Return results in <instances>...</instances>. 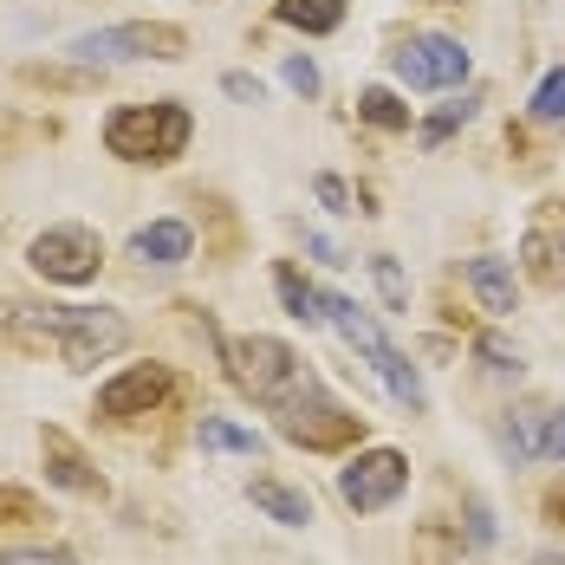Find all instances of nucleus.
Listing matches in <instances>:
<instances>
[{"label":"nucleus","instance_id":"nucleus-1","mask_svg":"<svg viewBox=\"0 0 565 565\" xmlns=\"http://www.w3.org/2000/svg\"><path fill=\"white\" fill-rule=\"evenodd\" d=\"M0 332L20 351H53L72 371H92L130 344V326L111 306H7Z\"/></svg>","mask_w":565,"mask_h":565},{"label":"nucleus","instance_id":"nucleus-26","mask_svg":"<svg viewBox=\"0 0 565 565\" xmlns=\"http://www.w3.org/2000/svg\"><path fill=\"white\" fill-rule=\"evenodd\" d=\"M222 92L234 98V105H267V85H260L254 72H227V78H222Z\"/></svg>","mask_w":565,"mask_h":565},{"label":"nucleus","instance_id":"nucleus-21","mask_svg":"<svg viewBox=\"0 0 565 565\" xmlns=\"http://www.w3.org/2000/svg\"><path fill=\"white\" fill-rule=\"evenodd\" d=\"M533 117H540V124H565V65H553V72L533 85Z\"/></svg>","mask_w":565,"mask_h":565},{"label":"nucleus","instance_id":"nucleus-28","mask_svg":"<svg viewBox=\"0 0 565 565\" xmlns=\"http://www.w3.org/2000/svg\"><path fill=\"white\" fill-rule=\"evenodd\" d=\"M0 520H40V501L20 488H0Z\"/></svg>","mask_w":565,"mask_h":565},{"label":"nucleus","instance_id":"nucleus-9","mask_svg":"<svg viewBox=\"0 0 565 565\" xmlns=\"http://www.w3.org/2000/svg\"><path fill=\"white\" fill-rule=\"evenodd\" d=\"M409 488V455L403 449H358L339 468V501L351 513H384Z\"/></svg>","mask_w":565,"mask_h":565},{"label":"nucleus","instance_id":"nucleus-8","mask_svg":"<svg viewBox=\"0 0 565 565\" xmlns=\"http://www.w3.org/2000/svg\"><path fill=\"white\" fill-rule=\"evenodd\" d=\"M468 65H475L468 46L449 40V33H409L391 53L396 85H409V92H455V85L468 78Z\"/></svg>","mask_w":565,"mask_h":565},{"label":"nucleus","instance_id":"nucleus-15","mask_svg":"<svg viewBox=\"0 0 565 565\" xmlns=\"http://www.w3.org/2000/svg\"><path fill=\"white\" fill-rule=\"evenodd\" d=\"M344 7H351V0H274V20L292 26V33L326 40V33H339L344 26Z\"/></svg>","mask_w":565,"mask_h":565},{"label":"nucleus","instance_id":"nucleus-16","mask_svg":"<svg viewBox=\"0 0 565 565\" xmlns=\"http://www.w3.org/2000/svg\"><path fill=\"white\" fill-rule=\"evenodd\" d=\"M247 501L267 513V520H280V526H312V494H299V488H286V481H254Z\"/></svg>","mask_w":565,"mask_h":565},{"label":"nucleus","instance_id":"nucleus-2","mask_svg":"<svg viewBox=\"0 0 565 565\" xmlns=\"http://www.w3.org/2000/svg\"><path fill=\"white\" fill-rule=\"evenodd\" d=\"M189 137H195V117L182 111L175 98H163V105H117L105 117V150H111L117 163L163 170V163H175L189 150Z\"/></svg>","mask_w":565,"mask_h":565},{"label":"nucleus","instance_id":"nucleus-31","mask_svg":"<svg viewBox=\"0 0 565 565\" xmlns=\"http://www.w3.org/2000/svg\"><path fill=\"white\" fill-rule=\"evenodd\" d=\"M533 565H565V553H533Z\"/></svg>","mask_w":565,"mask_h":565},{"label":"nucleus","instance_id":"nucleus-24","mask_svg":"<svg viewBox=\"0 0 565 565\" xmlns=\"http://www.w3.org/2000/svg\"><path fill=\"white\" fill-rule=\"evenodd\" d=\"M0 565H78L65 546H0Z\"/></svg>","mask_w":565,"mask_h":565},{"label":"nucleus","instance_id":"nucleus-7","mask_svg":"<svg viewBox=\"0 0 565 565\" xmlns=\"http://www.w3.org/2000/svg\"><path fill=\"white\" fill-rule=\"evenodd\" d=\"M26 267L53 286H85V280H98V267H105V241H98V227H85V222H53L46 234H33Z\"/></svg>","mask_w":565,"mask_h":565},{"label":"nucleus","instance_id":"nucleus-27","mask_svg":"<svg viewBox=\"0 0 565 565\" xmlns=\"http://www.w3.org/2000/svg\"><path fill=\"white\" fill-rule=\"evenodd\" d=\"M280 78L292 85V92H299V98H312V92H319V65H312V58H299V53L280 65Z\"/></svg>","mask_w":565,"mask_h":565},{"label":"nucleus","instance_id":"nucleus-12","mask_svg":"<svg viewBox=\"0 0 565 565\" xmlns=\"http://www.w3.org/2000/svg\"><path fill=\"white\" fill-rule=\"evenodd\" d=\"M461 280H468V292L481 299L488 319H513V312H520V280H513V267L501 260V254H475V260H461Z\"/></svg>","mask_w":565,"mask_h":565},{"label":"nucleus","instance_id":"nucleus-4","mask_svg":"<svg viewBox=\"0 0 565 565\" xmlns=\"http://www.w3.org/2000/svg\"><path fill=\"white\" fill-rule=\"evenodd\" d=\"M222 364H227V377L254 396V403H267V409L286 403V396H299L306 384H319V377H312V364H306L286 339H267V332L222 339Z\"/></svg>","mask_w":565,"mask_h":565},{"label":"nucleus","instance_id":"nucleus-20","mask_svg":"<svg viewBox=\"0 0 565 565\" xmlns=\"http://www.w3.org/2000/svg\"><path fill=\"white\" fill-rule=\"evenodd\" d=\"M358 117L364 124H377V130H409V105L384 92V85H371V92H358Z\"/></svg>","mask_w":565,"mask_h":565},{"label":"nucleus","instance_id":"nucleus-29","mask_svg":"<svg viewBox=\"0 0 565 565\" xmlns=\"http://www.w3.org/2000/svg\"><path fill=\"white\" fill-rule=\"evenodd\" d=\"M306 247H312V254H319V260H326V267H344V260H339V247H332V241H326V234H306Z\"/></svg>","mask_w":565,"mask_h":565},{"label":"nucleus","instance_id":"nucleus-17","mask_svg":"<svg viewBox=\"0 0 565 565\" xmlns=\"http://www.w3.org/2000/svg\"><path fill=\"white\" fill-rule=\"evenodd\" d=\"M274 286H280V306L299 319V326H326V292L312 280H299V267H274Z\"/></svg>","mask_w":565,"mask_h":565},{"label":"nucleus","instance_id":"nucleus-11","mask_svg":"<svg viewBox=\"0 0 565 565\" xmlns=\"http://www.w3.org/2000/svg\"><path fill=\"white\" fill-rule=\"evenodd\" d=\"M40 455H46V481L65 494H105V475L92 468V455L78 449L65 429H40Z\"/></svg>","mask_w":565,"mask_h":565},{"label":"nucleus","instance_id":"nucleus-3","mask_svg":"<svg viewBox=\"0 0 565 565\" xmlns=\"http://www.w3.org/2000/svg\"><path fill=\"white\" fill-rule=\"evenodd\" d=\"M326 326H339L344 344H351V351H358V358H364L377 377H384V391H391L396 403L409 409V416H423V409H429L423 371H416V364H409V358H403V351H396L384 332H377V319H371V312H364L351 292H326Z\"/></svg>","mask_w":565,"mask_h":565},{"label":"nucleus","instance_id":"nucleus-13","mask_svg":"<svg viewBox=\"0 0 565 565\" xmlns=\"http://www.w3.org/2000/svg\"><path fill=\"white\" fill-rule=\"evenodd\" d=\"M189 247H195L189 222H143L130 234V260H143V267H182Z\"/></svg>","mask_w":565,"mask_h":565},{"label":"nucleus","instance_id":"nucleus-25","mask_svg":"<svg viewBox=\"0 0 565 565\" xmlns=\"http://www.w3.org/2000/svg\"><path fill=\"white\" fill-rule=\"evenodd\" d=\"M312 195H319L326 215H351V189H344V175H312Z\"/></svg>","mask_w":565,"mask_h":565},{"label":"nucleus","instance_id":"nucleus-10","mask_svg":"<svg viewBox=\"0 0 565 565\" xmlns=\"http://www.w3.org/2000/svg\"><path fill=\"white\" fill-rule=\"evenodd\" d=\"M175 391V377L163 364H130V371H117L111 384H98V416H111V423H130V416H150V409H163Z\"/></svg>","mask_w":565,"mask_h":565},{"label":"nucleus","instance_id":"nucleus-23","mask_svg":"<svg viewBox=\"0 0 565 565\" xmlns=\"http://www.w3.org/2000/svg\"><path fill=\"white\" fill-rule=\"evenodd\" d=\"M371 274H377L384 306H391V312H409V280H403V267H396L391 254H377V260H371Z\"/></svg>","mask_w":565,"mask_h":565},{"label":"nucleus","instance_id":"nucleus-14","mask_svg":"<svg viewBox=\"0 0 565 565\" xmlns=\"http://www.w3.org/2000/svg\"><path fill=\"white\" fill-rule=\"evenodd\" d=\"M520 260H526V274L546 286V292H559L565 286V234H553L546 222H533L520 234Z\"/></svg>","mask_w":565,"mask_h":565},{"label":"nucleus","instance_id":"nucleus-18","mask_svg":"<svg viewBox=\"0 0 565 565\" xmlns=\"http://www.w3.org/2000/svg\"><path fill=\"white\" fill-rule=\"evenodd\" d=\"M195 443L209 455H260L267 449L254 429H241V423H227V416H202V423H195Z\"/></svg>","mask_w":565,"mask_h":565},{"label":"nucleus","instance_id":"nucleus-5","mask_svg":"<svg viewBox=\"0 0 565 565\" xmlns=\"http://www.w3.org/2000/svg\"><path fill=\"white\" fill-rule=\"evenodd\" d=\"M189 33L170 20H117V26H92L78 40H65V58L78 65H137V58H182Z\"/></svg>","mask_w":565,"mask_h":565},{"label":"nucleus","instance_id":"nucleus-6","mask_svg":"<svg viewBox=\"0 0 565 565\" xmlns=\"http://www.w3.org/2000/svg\"><path fill=\"white\" fill-rule=\"evenodd\" d=\"M274 423H280L286 443H299V449H312V455L351 449V443L364 436V416H358V409H344L326 384H306L299 396L274 403Z\"/></svg>","mask_w":565,"mask_h":565},{"label":"nucleus","instance_id":"nucleus-30","mask_svg":"<svg viewBox=\"0 0 565 565\" xmlns=\"http://www.w3.org/2000/svg\"><path fill=\"white\" fill-rule=\"evenodd\" d=\"M546 513H553V520H565V488H553V494H546Z\"/></svg>","mask_w":565,"mask_h":565},{"label":"nucleus","instance_id":"nucleus-22","mask_svg":"<svg viewBox=\"0 0 565 565\" xmlns=\"http://www.w3.org/2000/svg\"><path fill=\"white\" fill-rule=\"evenodd\" d=\"M475 358H481V371H494V377H520V351H513L501 332H481V339H475Z\"/></svg>","mask_w":565,"mask_h":565},{"label":"nucleus","instance_id":"nucleus-19","mask_svg":"<svg viewBox=\"0 0 565 565\" xmlns=\"http://www.w3.org/2000/svg\"><path fill=\"white\" fill-rule=\"evenodd\" d=\"M475 117H481V92H461V98H449L436 117H423V143H429V150H443L455 130H461V124H475Z\"/></svg>","mask_w":565,"mask_h":565}]
</instances>
